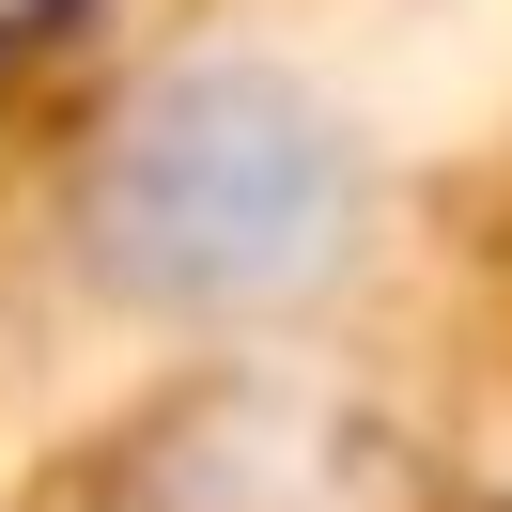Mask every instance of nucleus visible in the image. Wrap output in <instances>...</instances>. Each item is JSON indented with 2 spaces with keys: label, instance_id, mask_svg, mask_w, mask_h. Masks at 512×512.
<instances>
[{
  "label": "nucleus",
  "instance_id": "obj_1",
  "mask_svg": "<svg viewBox=\"0 0 512 512\" xmlns=\"http://www.w3.org/2000/svg\"><path fill=\"white\" fill-rule=\"evenodd\" d=\"M357 140L280 63H171L78 171V280L140 326H295L357 280Z\"/></svg>",
  "mask_w": 512,
  "mask_h": 512
},
{
  "label": "nucleus",
  "instance_id": "obj_2",
  "mask_svg": "<svg viewBox=\"0 0 512 512\" xmlns=\"http://www.w3.org/2000/svg\"><path fill=\"white\" fill-rule=\"evenodd\" d=\"M156 512H404V481L326 404H202L156 450Z\"/></svg>",
  "mask_w": 512,
  "mask_h": 512
},
{
  "label": "nucleus",
  "instance_id": "obj_3",
  "mask_svg": "<svg viewBox=\"0 0 512 512\" xmlns=\"http://www.w3.org/2000/svg\"><path fill=\"white\" fill-rule=\"evenodd\" d=\"M47 16H63V0H0V47H16V32H47Z\"/></svg>",
  "mask_w": 512,
  "mask_h": 512
}]
</instances>
